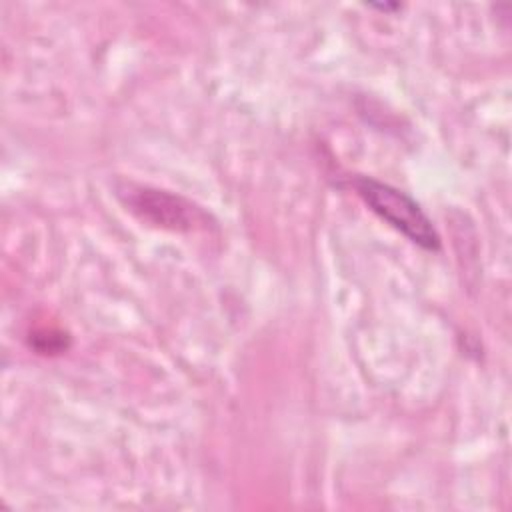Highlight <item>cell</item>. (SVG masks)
I'll list each match as a JSON object with an SVG mask.
<instances>
[{"label":"cell","instance_id":"cell-1","mask_svg":"<svg viewBox=\"0 0 512 512\" xmlns=\"http://www.w3.org/2000/svg\"><path fill=\"white\" fill-rule=\"evenodd\" d=\"M358 196L388 224L426 250H438L440 238L422 208L404 192L374 178H354Z\"/></svg>","mask_w":512,"mask_h":512},{"label":"cell","instance_id":"cell-2","mask_svg":"<svg viewBox=\"0 0 512 512\" xmlns=\"http://www.w3.org/2000/svg\"><path fill=\"white\" fill-rule=\"evenodd\" d=\"M130 204L136 210H142L146 218L172 228H194L196 224L206 222V216L198 208L178 196L158 190H140L130 198Z\"/></svg>","mask_w":512,"mask_h":512}]
</instances>
